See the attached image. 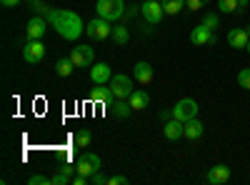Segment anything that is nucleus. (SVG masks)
Here are the masks:
<instances>
[{"label": "nucleus", "instance_id": "1", "mask_svg": "<svg viewBox=\"0 0 250 185\" xmlns=\"http://www.w3.org/2000/svg\"><path fill=\"white\" fill-rule=\"evenodd\" d=\"M48 23L65 40H78L85 33V25H83L80 15L73 13V10H48Z\"/></svg>", "mask_w": 250, "mask_h": 185}, {"label": "nucleus", "instance_id": "2", "mask_svg": "<svg viewBox=\"0 0 250 185\" xmlns=\"http://www.w3.org/2000/svg\"><path fill=\"white\" fill-rule=\"evenodd\" d=\"M95 13L100 18L110 20V23H115V20L125 18V3H123V0H98V3H95Z\"/></svg>", "mask_w": 250, "mask_h": 185}, {"label": "nucleus", "instance_id": "3", "mask_svg": "<svg viewBox=\"0 0 250 185\" xmlns=\"http://www.w3.org/2000/svg\"><path fill=\"white\" fill-rule=\"evenodd\" d=\"M85 35H88L90 40H105V38L113 35V23L98 15V18H93L90 23L85 25Z\"/></svg>", "mask_w": 250, "mask_h": 185}, {"label": "nucleus", "instance_id": "4", "mask_svg": "<svg viewBox=\"0 0 250 185\" xmlns=\"http://www.w3.org/2000/svg\"><path fill=\"white\" fill-rule=\"evenodd\" d=\"M140 15L145 18L148 25H158L160 20L165 18V8H163L160 0H145V3L140 5Z\"/></svg>", "mask_w": 250, "mask_h": 185}, {"label": "nucleus", "instance_id": "5", "mask_svg": "<svg viewBox=\"0 0 250 185\" xmlns=\"http://www.w3.org/2000/svg\"><path fill=\"white\" fill-rule=\"evenodd\" d=\"M173 118H178V120H183V123L198 118V103H195L193 98H183V100H178V103H175V108H173Z\"/></svg>", "mask_w": 250, "mask_h": 185}, {"label": "nucleus", "instance_id": "6", "mask_svg": "<svg viewBox=\"0 0 250 185\" xmlns=\"http://www.w3.org/2000/svg\"><path fill=\"white\" fill-rule=\"evenodd\" d=\"M70 60L75 63V68H90L95 63V53L90 45H75L70 53Z\"/></svg>", "mask_w": 250, "mask_h": 185}, {"label": "nucleus", "instance_id": "7", "mask_svg": "<svg viewBox=\"0 0 250 185\" xmlns=\"http://www.w3.org/2000/svg\"><path fill=\"white\" fill-rule=\"evenodd\" d=\"M110 90L115 93V98L128 100L135 88H133V80H130L128 75H113V78H110Z\"/></svg>", "mask_w": 250, "mask_h": 185}, {"label": "nucleus", "instance_id": "8", "mask_svg": "<svg viewBox=\"0 0 250 185\" xmlns=\"http://www.w3.org/2000/svg\"><path fill=\"white\" fill-rule=\"evenodd\" d=\"M78 170L75 173H83V175H93V173H98L100 170V158L95 155V153H83L80 158H78V165H75Z\"/></svg>", "mask_w": 250, "mask_h": 185}, {"label": "nucleus", "instance_id": "9", "mask_svg": "<svg viewBox=\"0 0 250 185\" xmlns=\"http://www.w3.org/2000/svg\"><path fill=\"white\" fill-rule=\"evenodd\" d=\"M23 58L28 60V63H40V60L45 58V45L40 43V40H28L25 48H23Z\"/></svg>", "mask_w": 250, "mask_h": 185}, {"label": "nucleus", "instance_id": "10", "mask_svg": "<svg viewBox=\"0 0 250 185\" xmlns=\"http://www.w3.org/2000/svg\"><path fill=\"white\" fill-rule=\"evenodd\" d=\"M45 33H48V18L35 15L30 23H28V40H40Z\"/></svg>", "mask_w": 250, "mask_h": 185}, {"label": "nucleus", "instance_id": "11", "mask_svg": "<svg viewBox=\"0 0 250 185\" xmlns=\"http://www.w3.org/2000/svg\"><path fill=\"white\" fill-rule=\"evenodd\" d=\"M248 43H250L248 30H243V28H233L230 33H228V45H230V48H235V50H245Z\"/></svg>", "mask_w": 250, "mask_h": 185}, {"label": "nucleus", "instance_id": "12", "mask_svg": "<svg viewBox=\"0 0 250 185\" xmlns=\"http://www.w3.org/2000/svg\"><path fill=\"white\" fill-rule=\"evenodd\" d=\"M190 40H193L195 45H213V43H215V35H213V30H210V28H205V25L200 23L198 28H193Z\"/></svg>", "mask_w": 250, "mask_h": 185}, {"label": "nucleus", "instance_id": "13", "mask_svg": "<svg viewBox=\"0 0 250 185\" xmlns=\"http://www.w3.org/2000/svg\"><path fill=\"white\" fill-rule=\"evenodd\" d=\"M185 133V123L178 120V118H170V120H165V125H163V135L168 138V140H178L183 138Z\"/></svg>", "mask_w": 250, "mask_h": 185}, {"label": "nucleus", "instance_id": "14", "mask_svg": "<svg viewBox=\"0 0 250 185\" xmlns=\"http://www.w3.org/2000/svg\"><path fill=\"white\" fill-rule=\"evenodd\" d=\"M90 78H93V83H95V85H105V83H110V78H113L110 65H105V63H95V65L90 68Z\"/></svg>", "mask_w": 250, "mask_h": 185}, {"label": "nucleus", "instance_id": "15", "mask_svg": "<svg viewBox=\"0 0 250 185\" xmlns=\"http://www.w3.org/2000/svg\"><path fill=\"white\" fill-rule=\"evenodd\" d=\"M133 75H135V80H138L140 85H150V80H153V68H150V63H145V60L135 63Z\"/></svg>", "mask_w": 250, "mask_h": 185}, {"label": "nucleus", "instance_id": "16", "mask_svg": "<svg viewBox=\"0 0 250 185\" xmlns=\"http://www.w3.org/2000/svg\"><path fill=\"white\" fill-rule=\"evenodd\" d=\"M230 180V168L228 165H215V168H210V173H208V183L210 185H223V183H228Z\"/></svg>", "mask_w": 250, "mask_h": 185}, {"label": "nucleus", "instance_id": "17", "mask_svg": "<svg viewBox=\"0 0 250 185\" xmlns=\"http://www.w3.org/2000/svg\"><path fill=\"white\" fill-rule=\"evenodd\" d=\"M90 100L103 103V105H113V103H115L118 98H115V93H113L110 88H103V85H98V88H93V90H90Z\"/></svg>", "mask_w": 250, "mask_h": 185}, {"label": "nucleus", "instance_id": "18", "mask_svg": "<svg viewBox=\"0 0 250 185\" xmlns=\"http://www.w3.org/2000/svg\"><path fill=\"white\" fill-rule=\"evenodd\" d=\"M128 103H130L133 110H145V108L150 105V95L145 93V90H133L130 98H128Z\"/></svg>", "mask_w": 250, "mask_h": 185}, {"label": "nucleus", "instance_id": "19", "mask_svg": "<svg viewBox=\"0 0 250 185\" xmlns=\"http://www.w3.org/2000/svg\"><path fill=\"white\" fill-rule=\"evenodd\" d=\"M203 133H205L203 123H200L198 118H193V120H188V123H185V133H183V138H188V140H198V138H203Z\"/></svg>", "mask_w": 250, "mask_h": 185}, {"label": "nucleus", "instance_id": "20", "mask_svg": "<svg viewBox=\"0 0 250 185\" xmlns=\"http://www.w3.org/2000/svg\"><path fill=\"white\" fill-rule=\"evenodd\" d=\"M73 68H75L73 60L70 58H62V60H58V63H55V75L58 78H68L73 73Z\"/></svg>", "mask_w": 250, "mask_h": 185}, {"label": "nucleus", "instance_id": "21", "mask_svg": "<svg viewBox=\"0 0 250 185\" xmlns=\"http://www.w3.org/2000/svg\"><path fill=\"white\" fill-rule=\"evenodd\" d=\"M113 113H115V118L125 120V118H128V115L133 113V108H130V103H128V100L118 98V100H115V108H113Z\"/></svg>", "mask_w": 250, "mask_h": 185}, {"label": "nucleus", "instance_id": "22", "mask_svg": "<svg viewBox=\"0 0 250 185\" xmlns=\"http://www.w3.org/2000/svg\"><path fill=\"white\" fill-rule=\"evenodd\" d=\"M113 40H115V45H128V40H130V33L125 25H115L113 28Z\"/></svg>", "mask_w": 250, "mask_h": 185}, {"label": "nucleus", "instance_id": "23", "mask_svg": "<svg viewBox=\"0 0 250 185\" xmlns=\"http://www.w3.org/2000/svg\"><path fill=\"white\" fill-rule=\"evenodd\" d=\"M160 3L165 8V15H178L185 8V0H160Z\"/></svg>", "mask_w": 250, "mask_h": 185}, {"label": "nucleus", "instance_id": "24", "mask_svg": "<svg viewBox=\"0 0 250 185\" xmlns=\"http://www.w3.org/2000/svg\"><path fill=\"white\" fill-rule=\"evenodd\" d=\"M90 143H93V133H90V130L83 128V130L75 133V145H78V148H90Z\"/></svg>", "mask_w": 250, "mask_h": 185}, {"label": "nucleus", "instance_id": "25", "mask_svg": "<svg viewBox=\"0 0 250 185\" xmlns=\"http://www.w3.org/2000/svg\"><path fill=\"white\" fill-rule=\"evenodd\" d=\"M220 13H240V0H218Z\"/></svg>", "mask_w": 250, "mask_h": 185}, {"label": "nucleus", "instance_id": "26", "mask_svg": "<svg viewBox=\"0 0 250 185\" xmlns=\"http://www.w3.org/2000/svg\"><path fill=\"white\" fill-rule=\"evenodd\" d=\"M203 25H205V28H210V30H215V28L220 25V18H218V13H205V18H203Z\"/></svg>", "mask_w": 250, "mask_h": 185}, {"label": "nucleus", "instance_id": "27", "mask_svg": "<svg viewBox=\"0 0 250 185\" xmlns=\"http://www.w3.org/2000/svg\"><path fill=\"white\" fill-rule=\"evenodd\" d=\"M238 85L245 88V90H250V68H245V70L238 73Z\"/></svg>", "mask_w": 250, "mask_h": 185}, {"label": "nucleus", "instance_id": "28", "mask_svg": "<svg viewBox=\"0 0 250 185\" xmlns=\"http://www.w3.org/2000/svg\"><path fill=\"white\" fill-rule=\"evenodd\" d=\"M68 183H73V178H70L68 173H62V170H60V173L53 175V185H68Z\"/></svg>", "mask_w": 250, "mask_h": 185}, {"label": "nucleus", "instance_id": "29", "mask_svg": "<svg viewBox=\"0 0 250 185\" xmlns=\"http://www.w3.org/2000/svg\"><path fill=\"white\" fill-rule=\"evenodd\" d=\"M28 183H30V185H53V178H45V175H30Z\"/></svg>", "mask_w": 250, "mask_h": 185}, {"label": "nucleus", "instance_id": "30", "mask_svg": "<svg viewBox=\"0 0 250 185\" xmlns=\"http://www.w3.org/2000/svg\"><path fill=\"white\" fill-rule=\"evenodd\" d=\"M205 5H208V0H185V8L193 10V13L200 10V8H205Z\"/></svg>", "mask_w": 250, "mask_h": 185}, {"label": "nucleus", "instance_id": "31", "mask_svg": "<svg viewBox=\"0 0 250 185\" xmlns=\"http://www.w3.org/2000/svg\"><path fill=\"white\" fill-rule=\"evenodd\" d=\"M90 183H93V185H108V178L98 170V173H93V175H90Z\"/></svg>", "mask_w": 250, "mask_h": 185}, {"label": "nucleus", "instance_id": "32", "mask_svg": "<svg viewBox=\"0 0 250 185\" xmlns=\"http://www.w3.org/2000/svg\"><path fill=\"white\" fill-rule=\"evenodd\" d=\"M108 185H128V178L125 175H113V178H108Z\"/></svg>", "mask_w": 250, "mask_h": 185}, {"label": "nucleus", "instance_id": "33", "mask_svg": "<svg viewBox=\"0 0 250 185\" xmlns=\"http://www.w3.org/2000/svg\"><path fill=\"white\" fill-rule=\"evenodd\" d=\"M60 170L70 175V173H73V170H78V168H73V165H70V163H62V165H60Z\"/></svg>", "mask_w": 250, "mask_h": 185}, {"label": "nucleus", "instance_id": "34", "mask_svg": "<svg viewBox=\"0 0 250 185\" xmlns=\"http://www.w3.org/2000/svg\"><path fill=\"white\" fill-rule=\"evenodd\" d=\"M0 3H3L5 8H15V5L20 3V0H0Z\"/></svg>", "mask_w": 250, "mask_h": 185}, {"label": "nucleus", "instance_id": "35", "mask_svg": "<svg viewBox=\"0 0 250 185\" xmlns=\"http://www.w3.org/2000/svg\"><path fill=\"white\" fill-rule=\"evenodd\" d=\"M248 3H250V0H240V13L245 10V5H248Z\"/></svg>", "mask_w": 250, "mask_h": 185}, {"label": "nucleus", "instance_id": "36", "mask_svg": "<svg viewBox=\"0 0 250 185\" xmlns=\"http://www.w3.org/2000/svg\"><path fill=\"white\" fill-rule=\"evenodd\" d=\"M245 30H248V35H250V25H248V28H245Z\"/></svg>", "mask_w": 250, "mask_h": 185}, {"label": "nucleus", "instance_id": "37", "mask_svg": "<svg viewBox=\"0 0 250 185\" xmlns=\"http://www.w3.org/2000/svg\"><path fill=\"white\" fill-rule=\"evenodd\" d=\"M245 50H248V53H250V43H248V48H245Z\"/></svg>", "mask_w": 250, "mask_h": 185}, {"label": "nucleus", "instance_id": "38", "mask_svg": "<svg viewBox=\"0 0 250 185\" xmlns=\"http://www.w3.org/2000/svg\"><path fill=\"white\" fill-rule=\"evenodd\" d=\"M30 3H33V0H30Z\"/></svg>", "mask_w": 250, "mask_h": 185}]
</instances>
